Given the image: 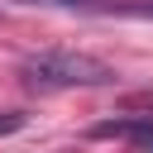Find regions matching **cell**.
Listing matches in <instances>:
<instances>
[{
    "mask_svg": "<svg viewBox=\"0 0 153 153\" xmlns=\"http://www.w3.org/2000/svg\"><path fill=\"white\" fill-rule=\"evenodd\" d=\"M24 124V115L19 110H10V115H0V134H10V129H19Z\"/></svg>",
    "mask_w": 153,
    "mask_h": 153,
    "instance_id": "obj_4",
    "label": "cell"
},
{
    "mask_svg": "<svg viewBox=\"0 0 153 153\" xmlns=\"http://www.w3.org/2000/svg\"><path fill=\"white\" fill-rule=\"evenodd\" d=\"M96 139H129L139 153H153V115H129V120H105L91 129Z\"/></svg>",
    "mask_w": 153,
    "mask_h": 153,
    "instance_id": "obj_2",
    "label": "cell"
},
{
    "mask_svg": "<svg viewBox=\"0 0 153 153\" xmlns=\"http://www.w3.org/2000/svg\"><path fill=\"white\" fill-rule=\"evenodd\" d=\"M19 76L33 91H72V86H110L115 67L100 62V57H91V53H62V48H53V53L24 57Z\"/></svg>",
    "mask_w": 153,
    "mask_h": 153,
    "instance_id": "obj_1",
    "label": "cell"
},
{
    "mask_svg": "<svg viewBox=\"0 0 153 153\" xmlns=\"http://www.w3.org/2000/svg\"><path fill=\"white\" fill-rule=\"evenodd\" d=\"M24 5H62V10H105V0H24Z\"/></svg>",
    "mask_w": 153,
    "mask_h": 153,
    "instance_id": "obj_3",
    "label": "cell"
}]
</instances>
